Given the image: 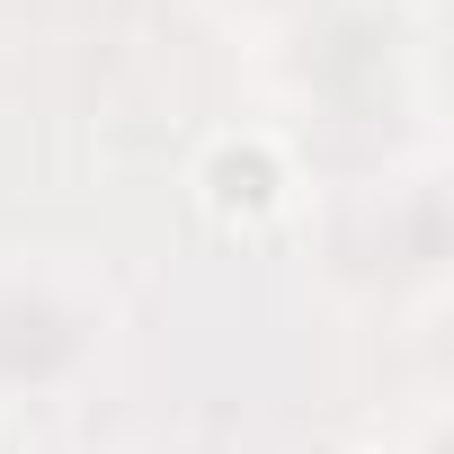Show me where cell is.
Listing matches in <instances>:
<instances>
[{"label":"cell","mask_w":454,"mask_h":454,"mask_svg":"<svg viewBox=\"0 0 454 454\" xmlns=\"http://www.w3.org/2000/svg\"><path fill=\"white\" fill-rule=\"evenodd\" d=\"M214 196L241 205V214H259V205L277 196V169H268L259 152H223V160H214Z\"/></svg>","instance_id":"6da1fadb"}]
</instances>
